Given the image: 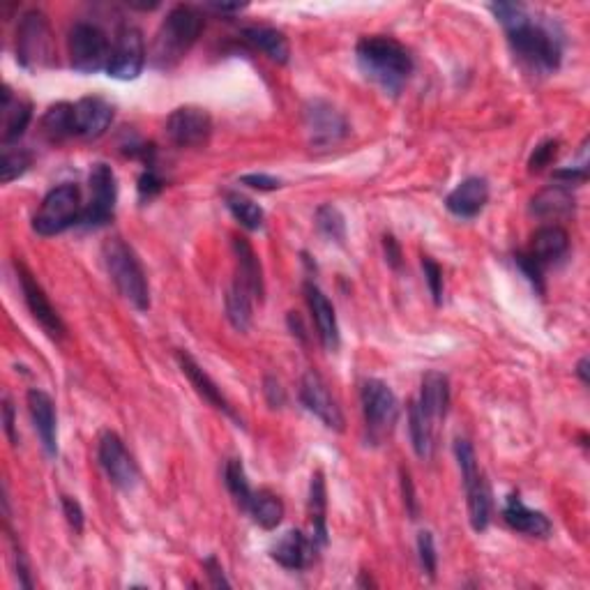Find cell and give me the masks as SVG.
I'll return each instance as SVG.
<instances>
[{
	"mask_svg": "<svg viewBox=\"0 0 590 590\" xmlns=\"http://www.w3.org/2000/svg\"><path fill=\"white\" fill-rule=\"evenodd\" d=\"M494 17L501 21L508 42L521 63L533 72H556L563 60V35L554 24L533 19L531 12L519 3L489 5Z\"/></svg>",
	"mask_w": 590,
	"mask_h": 590,
	"instance_id": "1",
	"label": "cell"
},
{
	"mask_svg": "<svg viewBox=\"0 0 590 590\" xmlns=\"http://www.w3.org/2000/svg\"><path fill=\"white\" fill-rule=\"evenodd\" d=\"M358 65L369 81L388 95H399L413 74V56L402 42L388 35H367L355 47Z\"/></svg>",
	"mask_w": 590,
	"mask_h": 590,
	"instance_id": "2",
	"label": "cell"
},
{
	"mask_svg": "<svg viewBox=\"0 0 590 590\" xmlns=\"http://www.w3.org/2000/svg\"><path fill=\"white\" fill-rule=\"evenodd\" d=\"M203 30V14L192 5H176L166 14L155 35L153 60L157 67L169 70L180 63L194 47Z\"/></svg>",
	"mask_w": 590,
	"mask_h": 590,
	"instance_id": "3",
	"label": "cell"
},
{
	"mask_svg": "<svg viewBox=\"0 0 590 590\" xmlns=\"http://www.w3.org/2000/svg\"><path fill=\"white\" fill-rule=\"evenodd\" d=\"M102 261L107 268L111 282L116 284L118 293L130 302L134 309L146 312L150 307V286L146 279V272L134 254V249L125 240L111 238L102 247Z\"/></svg>",
	"mask_w": 590,
	"mask_h": 590,
	"instance_id": "4",
	"label": "cell"
},
{
	"mask_svg": "<svg viewBox=\"0 0 590 590\" xmlns=\"http://www.w3.org/2000/svg\"><path fill=\"white\" fill-rule=\"evenodd\" d=\"M81 189L72 183L58 185L44 196L40 208L33 217V231L37 236L51 238L70 229L74 224H81L83 217Z\"/></svg>",
	"mask_w": 590,
	"mask_h": 590,
	"instance_id": "5",
	"label": "cell"
},
{
	"mask_svg": "<svg viewBox=\"0 0 590 590\" xmlns=\"http://www.w3.org/2000/svg\"><path fill=\"white\" fill-rule=\"evenodd\" d=\"M455 457H457L461 480H464V489H466L468 521H471L475 533H482L487 531L489 519H491L489 484L480 471L473 445L468 443L466 438H457L455 441Z\"/></svg>",
	"mask_w": 590,
	"mask_h": 590,
	"instance_id": "6",
	"label": "cell"
},
{
	"mask_svg": "<svg viewBox=\"0 0 590 590\" xmlns=\"http://www.w3.org/2000/svg\"><path fill=\"white\" fill-rule=\"evenodd\" d=\"M113 44L109 42L107 33L95 24H74L70 35H67V54L70 63L81 74H95L107 70L111 60Z\"/></svg>",
	"mask_w": 590,
	"mask_h": 590,
	"instance_id": "7",
	"label": "cell"
},
{
	"mask_svg": "<svg viewBox=\"0 0 590 590\" xmlns=\"http://www.w3.org/2000/svg\"><path fill=\"white\" fill-rule=\"evenodd\" d=\"M360 399L369 436H372V441H383L399 420V402L395 392H392L388 383L369 378V381L362 383Z\"/></svg>",
	"mask_w": 590,
	"mask_h": 590,
	"instance_id": "8",
	"label": "cell"
},
{
	"mask_svg": "<svg viewBox=\"0 0 590 590\" xmlns=\"http://www.w3.org/2000/svg\"><path fill=\"white\" fill-rule=\"evenodd\" d=\"M17 58L26 67H47L54 63V33L44 12L33 10L21 19L17 30Z\"/></svg>",
	"mask_w": 590,
	"mask_h": 590,
	"instance_id": "9",
	"label": "cell"
},
{
	"mask_svg": "<svg viewBox=\"0 0 590 590\" xmlns=\"http://www.w3.org/2000/svg\"><path fill=\"white\" fill-rule=\"evenodd\" d=\"M146 67V42L136 26H123L116 33L107 74L116 81H134Z\"/></svg>",
	"mask_w": 590,
	"mask_h": 590,
	"instance_id": "10",
	"label": "cell"
},
{
	"mask_svg": "<svg viewBox=\"0 0 590 590\" xmlns=\"http://www.w3.org/2000/svg\"><path fill=\"white\" fill-rule=\"evenodd\" d=\"M90 201L83 208L81 224L86 226H102L116 213V201H118V180L116 173L109 164L97 162L90 169Z\"/></svg>",
	"mask_w": 590,
	"mask_h": 590,
	"instance_id": "11",
	"label": "cell"
},
{
	"mask_svg": "<svg viewBox=\"0 0 590 590\" xmlns=\"http://www.w3.org/2000/svg\"><path fill=\"white\" fill-rule=\"evenodd\" d=\"M14 270H17L19 286H21V293H24L28 312L33 314V319L42 325V330L47 332L51 339L60 342V339L67 335V328H65L63 319H60L58 312L54 309V305L49 302L47 293H44L40 282H37V279L33 277V272H30L21 261H14Z\"/></svg>",
	"mask_w": 590,
	"mask_h": 590,
	"instance_id": "12",
	"label": "cell"
},
{
	"mask_svg": "<svg viewBox=\"0 0 590 590\" xmlns=\"http://www.w3.org/2000/svg\"><path fill=\"white\" fill-rule=\"evenodd\" d=\"M213 134V118L206 109L180 107L166 118V136L178 148L206 146Z\"/></svg>",
	"mask_w": 590,
	"mask_h": 590,
	"instance_id": "13",
	"label": "cell"
},
{
	"mask_svg": "<svg viewBox=\"0 0 590 590\" xmlns=\"http://www.w3.org/2000/svg\"><path fill=\"white\" fill-rule=\"evenodd\" d=\"M305 127L309 141L316 148L335 146L349 134V120L337 107L325 100H312L305 107Z\"/></svg>",
	"mask_w": 590,
	"mask_h": 590,
	"instance_id": "14",
	"label": "cell"
},
{
	"mask_svg": "<svg viewBox=\"0 0 590 590\" xmlns=\"http://www.w3.org/2000/svg\"><path fill=\"white\" fill-rule=\"evenodd\" d=\"M300 402L307 408L309 413L316 415L325 427L335 429V431H344V413L339 408L337 399L332 397V392L328 388V383L323 381V376L314 369L302 376L300 381Z\"/></svg>",
	"mask_w": 590,
	"mask_h": 590,
	"instance_id": "15",
	"label": "cell"
},
{
	"mask_svg": "<svg viewBox=\"0 0 590 590\" xmlns=\"http://www.w3.org/2000/svg\"><path fill=\"white\" fill-rule=\"evenodd\" d=\"M97 457L107 473V478L116 484L118 489L130 491L139 482V468H136L134 457L127 452L125 443L120 441L118 434L113 431H104L100 438V448H97Z\"/></svg>",
	"mask_w": 590,
	"mask_h": 590,
	"instance_id": "16",
	"label": "cell"
},
{
	"mask_svg": "<svg viewBox=\"0 0 590 590\" xmlns=\"http://www.w3.org/2000/svg\"><path fill=\"white\" fill-rule=\"evenodd\" d=\"M319 544L314 537H307L302 531H286L279 540L270 547V558L286 570H305V567L316 561Z\"/></svg>",
	"mask_w": 590,
	"mask_h": 590,
	"instance_id": "17",
	"label": "cell"
},
{
	"mask_svg": "<svg viewBox=\"0 0 590 590\" xmlns=\"http://www.w3.org/2000/svg\"><path fill=\"white\" fill-rule=\"evenodd\" d=\"M30 418H33V425L37 436H40L42 448L47 452V457L58 455V415H56V404L47 392L40 388L28 390L26 395Z\"/></svg>",
	"mask_w": 590,
	"mask_h": 590,
	"instance_id": "18",
	"label": "cell"
},
{
	"mask_svg": "<svg viewBox=\"0 0 590 590\" xmlns=\"http://www.w3.org/2000/svg\"><path fill=\"white\" fill-rule=\"evenodd\" d=\"M176 360H178L180 369H183V374L189 378V383L194 385L196 395H199L203 399V402H208L210 406L217 408L219 413L229 415V418L233 422H238V427H242V420L238 418V413L233 411V406L229 404V399H226L222 395V390L217 388V383L213 381V378H210L206 372H203L199 362H196L187 351H178L176 353Z\"/></svg>",
	"mask_w": 590,
	"mask_h": 590,
	"instance_id": "19",
	"label": "cell"
},
{
	"mask_svg": "<svg viewBox=\"0 0 590 590\" xmlns=\"http://www.w3.org/2000/svg\"><path fill=\"white\" fill-rule=\"evenodd\" d=\"M74 116H77V136L81 139H100L111 127L116 107L100 95H90L74 104Z\"/></svg>",
	"mask_w": 590,
	"mask_h": 590,
	"instance_id": "20",
	"label": "cell"
},
{
	"mask_svg": "<svg viewBox=\"0 0 590 590\" xmlns=\"http://www.w3.org/2000/svg\"><path fill=\"white\" fill-rule=\"evenodd\" d=\"M489 201V185L480 176H471L452 189L445 199V208L455 217L473 219L478 217Z\"/></svg>",
	"mask_w": 590,
	"mask_h": 590,
	"instance_id": "21",
	"label": "cell"
},
{
	"mask_svg": "<svg viewBox=\"0 0 590 590\" xmlns=\"http://www.w3.org/2000/svg\"><path fill=\"white\" fill-rule=\"evenodd\" d=\"M305 295H307L309 312H312V316H314V325H316V332H319L321 344L328 351H337L339 349V323H337L335 307H332L328 295H325L314 282L305 284Z\"/></svg>",
	"mask_w": 590,
	"mask_h": 590,
	"instance_id": "22",
	"label": "cell"
},
{
	"mask_svg": "<svg viewBox=\"0 0 590 590\" xmlns=\"http://www.w3.org/2000/svg\"><path fill=\"white\" fill-rule=\"evenodd\" d=\"M567 247H570V236H567V231L558 224H549L533 233L531 245L526 249V256L535 266H540L544 270L551 266V263L563 259Z\"/></svg>",
	"mask_w": 590,
	"mask_h": 590,
	"instance_id": "23",
	"label": "cell"
},
{
	"mask_svg": "<svg viewBox=\"0 0 590 590\" xmlns=\"http://www.w3.org/2000/svg\"><path fill=\"white\" fill-rule=\"evenodd\" d=\"M503 519H505V524L512 528V531L524 533L528 537H540V540L549 537L551 531H554V526H551L547 514L526 508V505L521 503L519 496H510L508 501H505Z\"/></svg>",
	"mask_w": 590,
	"mask_h": 590,
	"instance_id": "24",
	"label": "cell"
},
{
	"mask_svg": "<svg viewBox=\"0 0 590 590\" xmlns=\"http://www.w3.org/2000/svg\"><path fill=\"white\" fill-rule=\"evenodd\" d=\"M415 404L420 406V411L434 422L445 420L450 408V381L448 376L441 372H429L422 378L420 397L415 399Z\"/></svg>",
	"mask_w": 590,
	"mask_h": 590,
	"instance_id": "25",
	"label": "cell"
},
{
	"mask_svg": "<svg viewBox=\"0 0 590 590\" xmlns=\"http://www.w3.org/2000/svg\"><path fill=\"white\" fill-rule=\"evenodd\" d=\"M3 143L10 148L14 141H19L28 130L30 118H33V107L24 97L12 95V90L5 86L3 90Z\"/></svg>",
	"mask_w": 590,
	"mask_h": 590,
	"instance_id": "26",
	"label": "cell"
},
{
	"mask_svg": "<svg viewBox=\"0 0 590 590\" xmlns=\"http://www.w3.org/2000/svg\"><path fill=\"white\" fill-rule=\"evenodd\" d=\"M233 254H236L238 263V282L254 295V300H263V270L259 263V256L252 249V245L245 238L233 236Z\"/></svg>",
	"mask_w": 590,
	"mask_h": 590,
	"instance_id": "27",
	"label": "cell"
},
{
	"mask_svg": "<svg viewBox=\"0 0 590 590\" xmlns=\"http://www.w3.org/2000/svg\"><path fill=\"white\" fill-rule=\"evenodd\" d=\"M242 37H245L254 49H259L261 54H266L270 60H275V63L279 65L289 63L291 47L282 30L272 26H247L245 30H242Z\"/></svg>",
	"mask_w": 590,
	"mask_h": 590,
	"instance_id": "28",
	"label": "cell"
},
{
	"mask_svg": "<svg viewBox=\"0 0 590 590\" xmlns=\"http://www.w3.org/2000/svg\"><path fill=\"white\" fill-rule=\"evenodd\" d=\"M531 213L540 219H563L574 213V196L570 187L551 185L533 196Z\"/></svg>",
	"mask_w": 590,
	"mask_h": 590,
	"instance_id": "29",
	"label": "cell"
},
{
	"mask_svg": "<svg viewBox=\"0 0 590 590\" xmlns=\"http://www.w3.org/2000/svg\"><path fill=\"white\" fill-rule=\"evenodd\" d=\"M42 134L54 143H60L65 139H72V136H77V116H74V104L58 102V104H54V107H49L47 113L42 116Z\"/></svg>",
	"mask_w": 590,
	"mask_h": 590,
	"instance_id": "30",
	"label": "cell"
},
{
	"mask_svg": "<svg viewBox=\"0 0 590 590\" xmlns=\"http://www.w3.org/2000/svg\"><path fill=\"white\" fill-rule=\"evenodd\" d=\"M325 480L323 473L316 471L309 484V519H312V537L319 547L328 544V521H325V508H328V498H325Z\"/></svg>",
	"mask_w": 590,
	"mask_h": 590,
	"instance_id": "31",
	"label": "cell"
},
{
	"mask_svg": "<svg viewBox=\"0 0 590 590\" xmlns=\"http://www.w3.org/2000/svg\"><path fill=\"white\" fill-rule=\"evenodd\" d=\"M252 302H254V295L249 293L238 279L229 286V291H226V298H224L226 319L231 321V325L238 332H247L249 325H252V319H254Z\"/></svg>",
	"mask_w": 590,
	"mask_h": 590,
	"instance_id": "32",
	"label": "cell"
},
{
	"mask_svg": "<svg viewBox=\"0 0 590 590\" xmlns=\"http://www.w3.org/2000/svg\"><path fill=\"white\" fill-rule=\"evenodd\" d=\"M247 512L252 514V519L261 528L272 531V528H277L279 524H282L284 503L277 494H272V491H268V489H261V491H254L252 503H249Z\"/></svg>",
	"mask_w": 590,
	"mask_h": 590,
	"instance_id": "33",
	"label": "cell"
},
{
	"mask_svg": "<svg viewBox=\"0 0 590 590\" xmlns=\"http://www.w3.org/2000/svg\"><path fill=\"white\" fill-rule=\"evenodd\" d=\"M434 427L436 425L420 411V406L411 402V408H408V431H411L415 455L420 459H431V455H434Z\"/></svg>",
	"mask_w": 590,
	"mask_h": 590,
	"instance_id": "34",
	"label": "cell"
},
{
	"mask_svg": "<svg viewBox=\"0 0 590 590\" xmlns=\"http://www.w3.org/2000/svg\"><path fill=\"white\" fill-rule=\"evenodd\" d=\"M226 208H229V213L236 217L247 231H261L263 229L266 213H263V208L259 206V203L247 199V196H242L238 192H226Z\"/></svg>",
	"mask_w": 590,
	"mask_h": 590,
	"instance_id": "35",
	"label": "cell"
},
{
	"mask_svg": "<svg viewBox=\"0 0 590 590\" xmlns=\"http://www.w3.org/2000/svg\"><path fill=\"white\" fill-rule=\"evenodd\" d=\"M224 482H226V489H229V494L233 496V501H236L238 508L247 512L249 503H252L254 489L249 487L245 466H242L240 459H229V461H226V466H224Z\"/></svg>",
	"mask_w": 590,
	"mask_h": 590,
	"instance_id": "36",
	"label": "cell"
},
{
	"mask_svg": "<svg viewBox=\"0 0 590 590\" xmlns=\"http://www.w3.org/2000/svg\"><path fill=\"white\" fill-rule=\"evenodd\" d=\"M30 164H33V155L28 153L24 148H5L3 150V160H0V180L3 183H12V180H17L19 176H24V173L30 169Z\"/></svg>",
	"mask_w": 590,
	"mask_h": 590,
	"instance_id": "37",
	"label": "cell"
},
{
	"mask_svg": "<svg viewBox=\"0 0 590 590\" xmlns=\"http://www.w3.org/2000/svg\"><path fill=\"white\" fill-rule=\"evenodd\" d=\"M316 226H319L323 236L332 242L346 240V219L335 206H330V203L316 210Z\"/></svg>",
	"mask_w": 590,
	"mask_h": 590,
	"instance_id": "38",
	"label": "cell"
},
{
	"mask_svg": "<svg viewBox=\"0 0 590 590\" xmlns=\"http://www.w3.org/2000/svg\"><path fill=\"white\" fill-rule=\"evenodd\" d=\"M558 146H561V143H558L556 139L542 141L540 146H537L533 150L531 160H528V171H531V173H542L544 169H547V166L554 164L556 155H558Z\"/></svg>",
	"mask_w": 590,
	"mask_h": 590,
	"instance_id": "39",
	"label": "cell"
},
{
	"mask_svg": "<svg viewBox=\"0 0 590 590\" xmlns=\"http://www.w3.org/2000/svg\"><path fill=\"white\" fill-rule=\"evenodd\" d=\"M418 556H420V565L431 579L436 577V565H438V556H436V544H434V535L429 531H422L418 535Z\"/></svg>",
	"mask_w": 590,
	"mask_h": 590,
	"instance_id": "40",
	"label": "cell"
},
{
	"mask_svg": "<svg viewBox=\"0 0 590 590\" xmlns=\"http://www.w3.org/2000/svg\"><path fill=\"white\" fill-rule=\"evenodd\" d=\"M422 268H425V277H427L429 291H431V295H434V302L436 305H441L443 302V270H441V266H438L434 259L425 256V259H422Z\"/></svg>",
	"mask_w": 590,
	"mask_h": 590,
	"instance_id": "41",
	"label": "cell"
},
{
	"mask_svg": "<svg viewBox=\"0 0 590 590\" xmlns=\"http://www.w3.org/2000/svg\"><path fill=\"white\" fill-rule=\"evenodd\" d=\"M60 505H63V514L67 519V524L72 526L74 533L83 531V508L77 498L72 496H60Z\"/></svg>",
	"mask_w": 590,
	"mask_h": 590,
	"instance_id": "42",
	"label": "cell"
},
{
	"mask_svg": "<svg viewBox=\"0 0 590 590\" xmlns=\"http://www.w3.org/2000/svg\"><path fill=\"white\" fill-rule=\"evenodd\" d=\"M162 187H164V180L157 176L153 166H148V171H143L139 178V194L143 196V199H153V196L162 192Z\"/></svg>",
	"mask_w": 590,
	"mask_h": 590,
	"instance_id": "43",
	"label": "cell"
},
{
	"mask_svg": "<svg viewBox=\"0 0 590 590\" xmlns=\"http://www.w3.org/2000/svg\"><path fill=\"white\" fill-rule=\"evenodd\" d=\"M263 395H266L270 408H282L286 404V392L277 376H266V381H263Z\"/></svg>",
	"mask_w": 590,
	"mask_h": 590,
	"instance_id": "44",
	"label": "cell"
},
{
	"mask_svg": "<svg viewBox=\"0 0 590 590\" xmlns=\"http://www.w3.org/2000/svg\"><path fill=\"white\" fill-rule=\"evenodd\" d=\"M240 183L252 189H259V192H270V189L282 187V180L275 176H268V173H249V176L240 178Z\"/></svg>",
	"mask_w": 590,
	"mask_h": 590,
	"instance_id": "45",
	"label": "cell"
},
{
	"mask_svg": "<svg viewBox=\"0 0 590 590\" xmlns=\"http://www.w3.org/2000/svg\"><path fill=\"white\" fill-rule=\"evenodd\" d=\"M517 266L521 268V272H524V275L531 279V282L537 286V291H542V268L540 266H535V263L528 259L526 256V252H521V254H517Z\"/></svg>",
	"mask_w": 590,
	"mask_h": 590,
	"instance_id": "46",
	"label": "cell"
},
{
	"mask_svg": "<svg viewBox=\"0 0 590 590\" xmlns=\"http://www.w3.org/2000/svg\"><path fill=\"white\" fill-rule=\"evenodd\" d=\"M402 487H404V501H406V510L411 514V519H418V501H415V491H413V482L408 471L402 468Z\"/></svg>",
	"mask_w": 590,
	"mask_h": 590,
	"instance_id": "47",
	"label": "cell"
},
{
	"mask_svg": "<svg viewBox=\"0 0 590 590\" xmlns=\"http://www.w3.org/2000/svg\"><path fill=\"white\" fill-rule=\"evenodd\" d=\"M206 570H208V577H210V584H213L215 588H226V586H231L229 581H226V577H224V570H222V565H219V561L215 556H210V558H206Z\"/></svg>",
	"mask_w": 590,
	"mask_h": 590,
	"instance_id": "48",
	"label": "cell"
},
{
	"mask_svg": "<svg viewBox=\"0 0 590 590\" xmlns=\"http://www.w3.org/2000/svg\"><path fill=\"white\" fill-rule=\"evenodd\" d=\"M3 420H5V434L10 438L12 445L19 443V436H17V429H14V408L10 399H5V406H3Z\"/></svg>",
	"mask_w": 590,
	"mask_h": 590,
	"instance_id": "49",
	"label": "cell"
},
{
	"mask_svg": "<svg viewBox=\"0 0 590 590\" xmlns=\"http://www.w3.org/2000/svg\"><path fill=\"white\" fill-rule=\"evenodd\" d=\"M383 247H385V256H388V263L392 268H399V263H402V249H399L397 240L392 236H385L383 238Z\"/></svg>",
	"mask_w": 590,
	"mask_h": 590,
	"instance_id": "50",
	"label": "cell"
},
{
	"mask_svg": "<svg viewBox=\"0 0 590 590\" xmlns=\"http://www.w3.org/2000/svg\"><path fill=\"white\" fill-rule=\"evenodd\" d=\"M210 10H215L219 14H231V12H240L245 10V5H229V3H210Z\"/></svg>",
	"mask_w": 590,
	"mask_h": 590,
	"instance_id": "51",
	"label": "cell"
},
{
	"mask_svg": "<svg viewBox=\"0 0 590 590\" xmlns=\"http://www.w3.org/2000/svg\"><path fill=\"white\" fill-rule=\"evenodd\" d=\"M577 374L581 378V383H588V358H581L577 365Z\"/></svg>",
	"mask_w": 590,
	"mask_h": 590,
	"instance_id": "52",
	"label": "cell"
}]
</instances>
